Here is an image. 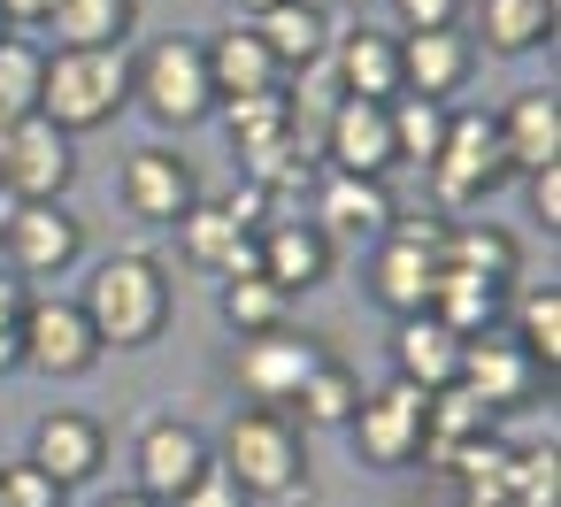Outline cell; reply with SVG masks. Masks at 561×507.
<instances>
[{
  "mask_svg": "<svg viewBox=\"0 0 561 507\" xmlns=\"http://www.w3.org/2000/svg\"><path fill=\"white\" fill-rule=\"evenodd\" d=\"M0 24H9V32H39L47 24V0H0Z\"/></svg>",
  "mask_w": 561,
  "mask_h": 507,
  "instance_id": "obj_41",
  "label": "cell"
},
{
  "mask_svg": "<svg viewBox=\"0 0 561 507\" xmlns=\"http://www.w3.org/2000/svg\"><path fill=\"white\" fill-rule=\"evenodd\" d=\"M216 469L231 476V492L247 507H270V499H300L308 492V446H300V423L277 415V407H239L216 438Z\"/></svg>",
  "mask_w": 561,
  "mask_h": 507,
  "instance_id": "obj_1",
  "label": "cell"
},
{
  "mask_svg": "<svg viewBox=\"0 0 561 507\" xmlns=\"http://www.w3.org/2000/svg\"><path fill=\"white\" fill-rule=\"evenodd\" d=\"M201 55H208L216 108H224V101H254V93H285V70H277V55L262 47L254 24H224L216 39H201Z\"/></svg>",
  "mask_w": 561,
  "mask_h": 507,
  "instance_id": "obj_20",
  "label": "cell"
},
{
  "mask_svg": "<svg viewBox=\"0 0 561 507\" xmlns=\"http://www.w3.org/2000/svg\"><path fill=\"white\" fill-rule=\"evenodd\" d=\"M170 507H247V499L231 492V476H224V469H208V476H201L185 499H170Z\"/></svg>",
  "mask_w": 561,
  "mask_h": 507,
  "instance_id": "obj_40",
  "label": "cell"
},
{
  "mask_svg": "<svg viewBox=\"0 0 561 507\" xmlns=\"http://www.w3.org/2000/svg\"><path fill=\"white\" fill-rule=\"evenodd\" d=\"M423 315H438L446 331L477 338V331H492V323L507 315V285L469 277V269H438V285H431V308H423Z\"/></svg>",
  "mask_w": 561,
  "mask_h": 507,
  "instance_id": "obj_29",
  "label": "cell"
},
{
  "mask_svg": "<svg viewBox=\"0 0 561 507\" xmlns=\"http://www.w3.org/2000/svg\"><path fill=\"white\" fill-rule=\"evenodd\" d=\"M254 262H262V277L293 300V292H316L331 269H339V254H331V239L308 223V216H270L262 231H254Z\"/></svg>",
  "mask_w": 561,
  "mask_h": 507,
  "instance_id": "obj_18",
  "label": "cell"
},
{
  "mask_svg": "<svg viewBox=\"0 0 561 507\" xmlns=\"http://www.w3.org/2000/svg\"><path fill=\"white\" fill-rule=\"evenodd\" d=\"M208 469H216V438H201V430L178 423V415H154V423L139 430V446H131V492L154 499V507L185 499Z\"/></svg>",
  "mask_w": 561,
  "mask_h": 507,
  "instance_id": "obj_12",
  "label": "cell"
},
{
  "mask_svg": "<svg viewBox=\"0 0 561 507\" xmlns=\"http://www.w3.org/2000/svg\"><path fill=\"white\" fill-rule=\"evenodd\" d=\"M0 254H9V277H24V285L62 277L85 254V223L62 200H16L9 223H0Z\"/></svg>",
  "mask_w": 561,
  "mask_h": 507,
  "instance_id": "obj_13",
  "label": "cell"
},
{
  "mask_svg": "<svg viewBox=\"0 0 561 507\" xmlns=\"http://www.w3.org/2000/svg\"><path fill=\"white\" fill-rule=\"evenodd\" d=\"M0 507H70V492L39 461H0Z\"/></svg>",
  "mask_w": 561,
  "mask_h": 507,
  "instance_id": "obj_36",
  "label": "cell"
},
{
  "mask_svg": "<svg viewBox=\"0 0 561 507\" xmlns=\"http://www.w3.org/2000/svg\"><path fill=\"white\" fill-rule=\"evenodd\" d=\"M24 461H39L62 492L101 484V476H108V423H101V415H78V407H55V415H39Z\"/></svg>",
  "mask_w": 561,
  "mask_h": 507,
  "instance_id": "obj_17",
  "label": "cell"
},
{
  "mask_svg": "<svg viewBox=\"0 0 561 507\" xmlns=\"http://www.w3.org/2000/svg\"><path fill=\"white\" fill-rule=\"evenodd\" d=\"M316 147H323V162H331V170H346V177H392V170H400L385 101H346V93H339V108L323 116Z\"/></svg>",
  "mask_w": 561,
  "mask_h": 507,
  "instance_id": "obj_16",
  "label": "cell"
},
{
  "mask_svg": "<svg viewBox=\"0 0 561 507\" xmlns=\"http://www.w3.org/2000/svg\"><path fill=\"white\" fill-rule=\"evenodd\" d=\"M254 32H262V47L277 55V70H285V78L331 55V16H323V9H308V0H285V9H262V16H254Z\"/></svg>",
  "mask_w": 561,
  "mask_h": 507,
  "instance_id": "obj_28",
  "label": "cell"
},
{
  "mask_svg": "<svg viewBox=\"0 0 561 507\" xmlns=\"http://www.w3.org/2000/svg\"><path fill=\"white\" fill-rule=\"evenodd\" d=\"M78 185V139L55 131L47 116L0 124V193L9 200H62Z\"/></svg>",
  "mask_w": 561,
  "mask_h": 507,
  "instance_id": "obj_10",
  "label": "cell"
},
{
  "mask_svg": "<svg viewBox=\"0 0 561 507\" xmlns=\"http://www.w3.org/2000/svg\"><path fill=\"white\" fill-rule=\"evenodd\" d=\"M285 292L262 277V269H247V277H224V323L247 338V331H270V323H285Z\"/></svg>",
  "mask_w": 561,
  "mask_h": 507,
  "instance_id": "obj_34",
  "label": "cell"
},
{
  "mask_svg": "<svg viewBox=\"0 0 561 507\" xmlns=\"http://www.w3.org/2000/svg\"><path fill=\"white\" fill-rule=\"evenodd\" d=\"M446 269L515 285V277H523V246H515L500 223H484V216H446Z\"/></svg>",
  "mask_w": 561,
  "mask_h": 507,
  "instance_id": "obj_27",
  "label": "cell"
},
{
  "mask_svg": "<svg viewBox=\"0 0 561 507\" xmlns=\"http://www.w3.org/2000/svg\"><path fill=\"white\" fill-rule=\"evenodd\" d=\"M385 116H392V154L400 162H415V170H431V154H438V139H446V101H423V93H392L385 101Z\"/></svg>",
  "mask_w": 561,
  "mask_h": 507,
  "instance_id": "obj_32",
  "label": "cell"
},
{
  "mask_svg": "<svg viewBox=\"0 0 561 507\" xmlns=\"http://www.w3.org/2000/svg\"><path fill=\"white\" fill-rule=\"evenodd\" d=\"M507 147H500V124L484 108L469 116H446V139L431 154V193H438V216H477V200H492L507 185Z\"/></svg>",
  "mask_w": 561,
  "mask_h": 507,
  "instance_id": "obj_6",
  "label": "cell"
},
{
  "mask_svg": "<svg viewBox=\"0 0 561 507\" xmlns=\"http://www.w3.org/2000/svg\"><path fill=\"white\" fill-rule=\"evenodd\" d=\"M523 185H530V223H546V239H553V231H561V162L530 170Z\"/></svg>",
  "mask_w": 561,
  "mask_h": 507,
  "instance_id": "obj_38",
  "label": "cell"
},
{
  "mask_svg": "<svg viewBox=\"0 0 561 507\" xmlns=\"http://www.w3.org/2000/svg\"><path fill=\"white\" fill-rule=\"evenodd\" d=\"M131 108V55L124 47H55L39 70V116L55 131H101Z\"/></svg>",
  "mask_w": 561,
  "mask_h": 507,
  "instance_id": "obj_2",
  "label": "cell"
},
{
  "mask_svg": "<svg viewBox=\"0 0 561 507\" xmlns=\"http://www.w3.org/2000/svg\"><path fill=\"white\" fill-rule=\"evenodd\" d=\"M131 101L162 124V131H193L216 116V85H208V55L193 32H162L131 55Z\"/></svg>",
  "mask_w": 561,
  "mask_h": 507,
  "instance_id": "obj_4",
  "label": "cell"
},
{
  "mask_svg": "<svg viewBox=\"0 0 561 507\" xmlns=\"http://www.w3.org/2000/svg\"><path fill=\"white\" fill-rule=\"evenodd\" d=\"M454 384H461L484 415H507V407H530L546 377H538V361H530V354L492 323V331L461 338V377H454Z\"/></svg>",
  "mask_w": 561,
  "mask_h": 507,
  "instance_id": "obj_15",
  "label": "cell"
},
{
  "mask_svg": "<svg viewBox=\"0 0 561 507\" xmlns=\"http://www.w3.org/2000/svg\"><path fill=\"white\" fill-rule=\"evenodd\" d=\"M108 346L93 338L85 308L78 300H55V292H32L24 300V323H16V369H39V377H85Z\"/></svg>",
  "mask_w": 561,
  "mask_h": 507,
  "instance_id": "obj_11",
  "label": "cell"
},
{
  "mask_svg": "<svg viewBox=\"0 0 561 507\" xmlns=\"http://www.w3.org/2000/svg\"><path fill=\"white\" fill-rule=\"evenodd\" d=\"M108 507H154V499H139V492H124V499H108Z\"/></svg>",
  "mask_w": 561,
  "mask_h": 507,
  "instance_id": "obj_42",
  "label": "cell"
},
{
  "mask_svg": "<svg viewBox=\"0 0 561 507\" xmlns=\"http://www.w3.org/2000/svg\"><path fill=\"white\" fill-rule=\"evenodd\" d=\"M239 9H254V16H262V9H285V0H239Z\"/></svg>",
  "mask_w": 561,
  "mask_h": 507,
  "instance_id": "obj_43",
  "label": "cell"
},
{
  "mask_svg": "<svg viewBox=\"0 0 561 507\" xmlns=\"http://www.w3.org/2000/svg\"><path fill=\"white\" fill-rule=\"evenodd\" d=\"M331 361V346L316 338V331H293V323H270V331H247L239 338V354H231V369H239V384H247V400L254 407H293V392L316 377Z\"/></svg>",
  "mask_w": 561,
  "mask_h": 507,
  "instance_id": "obj_8",
  "label": "cell"
},
{
  "mask_svg": "<svg viewBox=\"0 0 561 507\" xmlns=\"http://www.w3.org/2000/svg\"><path fill=\"white\" fill-rule=\"evenodd\" d=\"M362 262H369V300H377L392 323L423 315V308H431V285H438V269H446V216H438V208H431V216H392V231H385Z\"/></svg>",
  "mask_w": 561,
  "mask_h": 507,
  "instance_id": "obj_5",
  "label": "cell"
},
{
  "mask_svg": "<svg viewBox=\"0 0 561 507\" xmlns=\"http://www.w3.org/2000/svg\"><path fill=\"white\" fill-rule=\"evenodd\" d=\"M0 39H9V24H0Z\"/></svg>",
  "mask_w": 561,
  "mask_h": 507,
  "instance_id": "obj_44",
  "label": "cell"
},
{
  "mask_svg": "<svg viewBox=\"0 0 561 507\" xmlns=\"http://www.w3.org/2000/svg\"><path fill=\"white\" fill-rule=\"evenodd\" d=\"M500 323H507V338L538 361V377L561 369V285H530V292H515Z\"/></svg>",
  "mask_w": 561,
  "mask_h": 507,
  "instance_id": "obj_30",
  "label": "cell"
},
{
  "mask_svg": "<svg viewBox=\"0 0 561 507\" xmlns=\"http://www.w3.org/2000/svg\"><path fill=\"white\" fill-rule=\"evenodd\" d=\"M55 47H124L139 32V0H47V24Z\"/></svg>",
  "mask_w": 561,
  "mask_h": 507,
  "instance_id": "obj_25",
  "label": "cell"
},
{
  "mask_svg": "<svg viewBox=\"0 0 561 507\" xmlns=\"http://www.w3.org/2000/svg\"><path fill=\"white\" fill-rule=\"evenodd\" d=\"M193 200H201V177L178 147H131L124 154V208L139 223H178Z\"/></svg>",
  "mask_w": 561,
  "mask_h": 507,
  "instance_id": "obj_19",
  "label": "cell"
},
{
  "mask_svg": "<svg viewBox=\"0 0 561 507\" xmlns=\"http://www.w3.org/2000/svg\"><path fill=\"white\" fill-rule=\"evenodd\" d=\"M461 9L469 0H392V16L408 32H446V24H461Z\"/></svg>",
  "mask_w": 561,
  "mask_h": 507,
  "instance_id": "obj_39",
  "label": "cell"
},
{
  "mask_svg": "<svg viewBox=\"0 0 561 507\" xmlns=\"http://www.w3.org/2000/svg\"><path fill=\"white\" fill-rule=\"evenodd\" d=\"M270 223V208H262V193L247 185V193H231V200H193L170 231H178V254H185V269H201V277H247V269H262L254 262V231Z\"/></svg>",
  "mask_w": 561,
  "mask_h": 507,
  "instance_id": "obj_7",
  "label": "cell"
},
{
  "mask_svg": "<svg viewBox=\"0 0 561 507\" xmlns=\"http://www.w3.org/2000/svg\"><path fill=\"white\" fill-rule=\"evenodd\" d=\"M423 384H369L362 392V407H354V423H346V438H354V461L362 469H415L423 461Z\"/></svg>",
  "mask_w": 561,
  "mask_h": 507,
  "instance_id": "obj_9",
  "label": "cell"
},
{
  "mask_svg": "<svg viewBox=\"0 0 561 507\" xmlns=\"http://www.w3.org/2000/svg\"><path fill=\"white\" fill-rule=\"evenodd\" d=\"M392 216H400V200L385 193V177H346V170H331L323 185H316V231L331 239V254H369L385 231H392Z\"/></svg>",
  "mask_w": 561,
  "mask_h": 507,
  "instance_id": "obj_14",
  "label": "cell"
},
{
  "mask_svg": "<svg viewBox=\"0 0 561 507\" xmlns=\"http://www.w3.org/2000/svg\"><path fill=\"white\" fill-rule=\"evenodd\" d=\"M392 377H400V384H423V392L454 384V377H461V331H446L438 315L392 323Z\"/></svg>",
  "mask_w": 561,
  "mask_h": 507,
  "instance_id": "obj_24",
  "label": "cell"
},
{
  "mask_svg": "<svg viewBox=\"0 0 561 507\" xmlns=\"http://www.w3.org/2000/svg\"><path fill=\"white\" fill-rule=\"evenodd\" d=\"M24 300H32V285L0 269V377L16 369V323H24Z\"/></svg>",
  "mask_w": 561,
  "mask_h": 507,
  "instance_id": "obj_37",
  "label": "cell"
},
{
  "mask_svg": "<svg viewBox=\"0 0 561 507\" xmlns=\"http://www.w3.org/2000/svg\"><path fill=\"white\" fill-rule=\"evenodd\" d=\"M553 39V0H477V39L484 55H538Z\"/></svg>",
  "mask_w": 561,
  "mask_h": 507,
  "instance_id": "obj_26",
  "label": "cell"
},
{
  "mask_svg": "<svg viewBox=\"0 0 561 507\" xmlns=\"http://www.w3.org/2000/svg\"><path fill=\"white\" fill-rule=\"evenodd\" d=\"M331 78H339V93H346V101H392V93H400V39H392V32H377V24L339 32Z\"/></svg>",
  "mask_w": 561,
  "mask_h": 507,
  "instance_id": "obj_23",
  "label": "cell"
},
{
  "mask_svg": "<svg viewBox=\"0 0 561 507\" xmlns=\"http://www.w3.org/2000/svg\"><path fill=\"white\" fill-rule=\"evenodd\" d=\"M507 499H515V507H553V499H561V461H553V446L507 453Z\"/></svg>",
  "mask_w": 561,
  "mask_h": 507,
  "instance_id": "obj_35",
  "label": "cell"
},
{
  "mask_svg": "<svg viewBox=\"0 0 561 507\" xmlns=\"http://www.w3.org/2000/svg\"><path fill=\"white\" fill-rule=\"evenodd\" d=\"M39 70H47V47L9 32L0 39V124H24L39 116Z\"/></svg>",
  "mask_w": 561,
  "mask_h": 507,
  "instance_id": "obj_33",
  "label": "cell"
},
{
  "mask_svg": "<svg viewBox=\"0 0 561 507\" xmlns=\"http://www.w3.org/2000/svg\"><path fill=\"white\" fill-rule=\"evenodd\" d=\"M492 124H500V147H507V170H515V177H530V170L561 162V101H553V85L515 93Z\"/></svg>",
  "mask_w": 561,
  "mask_h": 507,
  "instance_id": "obj_22",
  "label": "cell"
},
{
  "mask_svg": "<svg viewBox=\"0 0 561 507\" xmlns=\"http://www.w3.org/2000/svg\"><path fill=\"white\" fill-rule=\"evenodd\" d=\"M78 308L101 346H154L170 323V269L154 254H108V262H93Z\"/></svg>",
  "mask_w": 561,
  "mask_h": 507,
  "instance_id": "obj_3",
  "label": "cell"
},
{
  "mask_svg": "<svg viewBox=\"0 0 561 507\" xmlns=\"http://www.w3.org/2000/svg\"><path fill=\"white\" fill-rule=\"evenodd\" d=\"M354 407H362V377H354L346 361H323V369L293 392V407H285V415H293L300 430H346V423H354Z\"/></svg>",
  "mask_w": 561,
  "mask_h": 507,
  "instance_id": "obj_31",
  "label": "cell"
},
{
  "mask_svg": "<svg viewBox=\"0 0 561 507\" xmlns=\"http://www.w3.org/2000/svg\"><path fill=\"white\" fill-rule=\"evenodd\" d=\"M477 70V47L461 24L446 32H400V93H423V101H454Z\"/></svg>",
  "mask_w": 561,
  "mask_h": 507,
  "instance_id": "obj_21",
  "label": "cell"
}]
</instances>
